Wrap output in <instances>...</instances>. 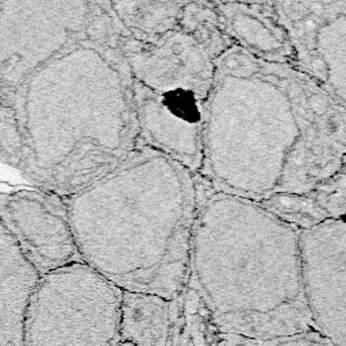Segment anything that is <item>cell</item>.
<instances>
[{
  "label": "cell",
  "mask_w": 346,
  "mask_h": 346,
  "mask_svg": "<svg viewBox=\"0 0 346 346\" xmlns=\"http://www.w3.org/2000/svg\"><path fill=\"white\" fill-rule=\"evenodd\" d=\"M90 2L0 3V79L19 86L67 40Z\"/></svg>",
  "instance_id": "7"
},
{
  "label": "cell",
  "mask_w": 346,
  "mask_h": 346,
  "mask_svg": "<svg viewBox=\"0 0 346 346\" xmlns=\"http://www.w3.org/2000/svg\"><path fill=\"white\" fill-rule=\"evenodd\" d=\"M177 26L191 34L215 60L234 46L224 34L215 2H185Z\"/></svg>",
  "instance_id": "16"
},
{
  "label": "cell",
  "mask_w": 346,
  "mask_h": 346,
  "mask_svg": "<svg viewBox=\"0 0 346 346\" xmlns=\"http://www.w3.org/2000/svg\"><path fill=\"white\" fill-rule=\"evenodd\" d=\"M40 279L0 223V346H23L26 314Z\"/></svg>",
  "instance_id": "12"
},
{
  "label": "cell",
  "mask_w": 346,
  "mask_h": 346,
  "mask_svg": "<svg viewBox=\"0 0 346 346\" xmlns=\"http://www.w3.org/2000/svg\"><path fill=\"white\" fill-rule=\"evenodd\" d=\"M122 291L77 263L41 276L23 346H119Z\"/></svg>",
  "instance_id": "5"
},
{
  "label": "cell",
  "mask_w": 346,
  "mask_h": 346,
  "mask_svg": "<svg viewBox=\"0 0 346 346\" xmlns=\"http://www.w3.org/2000/svg\"><path fill=\"white\" fill-rule=\"evenodd\" d=\"M224 34L254 59L294 65V51L276 15L273 2H215Z\"/></svg>",
  "instance_id": "11"
},
{
  "label": "cell",
  "mask_w": 346,
  "mask_h": 346,
  "mask_svg": "<svg viewBox=\"0 0 346 346\" xmlns=\"http://www.w3.org/2000/svg\"><path fill=\"white\" fill-rule=\"evenodd\" d=\"M119 346H134V345H131V343H129V342H121L119 343Z\"/></svg>",
  "instance_id": "18"
},
{
  "label": "cell",
  "mask_w": 346,
  "mask_h": 346,
  "mask_svg": "<svg viewBox=\"0 0 346 346\" xmlns=\"http://www.w3.org/2000/svg\"><path fill=\"white\" fill-rule=\"evenodd\" d=\"M267 213L296 232L310 230L346 215V166L303 193H276L257 201Z\"/></svg>",
  "instance_id": "13"
},
{
  "label": "cell",
  "mask_w": 346,
  "mask_h": 346,
  "mask_svg": "<svg viewBox=\"0 0 346 346\" xmlns=\"http://www.w3.org/2000/svg\"><path fill=\"white\" fill-rule=\"evenodd\" d=\"M303 295L312 326L346 345V222L333 219L298 233Z\"/></svg>",
  "instance_id": "8"
},
{
  "label": "cell",
  "mask_w": 346,
  "mask_h": 346,
  "mask_svg": "<svg viewBox=\"0 0 346 346\" xmlns=\"http://www.w3.org/2000/svg\"><path fill=\"white\" fill-rule=\"evenodd\" d=\"M260 346H335L334 343L329 341L326 337H323L316 330L306 331L295 335H287V337H280V338L267 341V342H260Z\"/></svg>",
  "instance_id": "17"
},
{
  "label": "cell",
  "mask_w": 346,
  "mask_h": 346,
  "mask_svg": "<svg viewBox=\"0 0 346 346\" xmlns=\"http://www.w3.org/2000/svg\"><path fill=\"white\" fill-rule=\"evenodd\" d=\"M0 223L41 276L83 263L68 220L65 197L45 189L0 193Z\"/></svg>",
  "instance_id": "9"
},
{
  "label": "cell",
  "mask_w": 346,
  "mask_h": 346,
  "mask_svg": "<svg viewBox=\"0 0 346 346\" xmlns=\"http://www.w3.org/2000/svg\"><path fill=\"white\" fill-rule=\"evenodd\" d=\"M185 2H110L119 26L127 37L149 43L177 26Z\"/></svg>",
  "instance_id": "15"
},
{
  "label": "cell",
  "mask_w": 346,
  "mask_h": 346,
  "mask_svg": "<svg viewBox=\"0 0 346 346\" xmlns=\"http://www.w3.org/2000/svg\"><path fill=\"white\" fill-rule=\"evenodd\" d=\"M296 71L346 107V0L273 2Z\"/></svg>",
  "instance_id": "6"
},
{
  "label": "cell",
  "mask_w": 346,
  "mask_h": 346,
  "mask_svg": "<svg viewBox=\"0 0 346 346\" xmlns=\"http://www.w3.org/2000/svg\"><path fill=\"white\" fill-rule=\"evenodd\" d=\"M196 179L187 287L216 329L253 342L315 330L300 281L299 232L256 201Z\"/></svg>",
  "instance_id": "4"
},
{
  "label": "cell",
  "mask_w": 346,
  "mask_h": 346,
  "mask_svg": "<svg viewBox=\"0 0 346 346\" xmlns=\"http://www.w3.org/2000/svg\"><path fill=\"white\" fill-rule=\"evenodd\" d=\"M175 314L176 299L122 291L121 342L134 346H168Z\"/></svg>",
  "instance_id": "14"
},
{
  "label": "cell",
  "mask_w": 346,
  "mask_h": 346,
  "mask_svg": "<svg viewBox=\"0 0 346 346\" xmlns=\"http://www.w3.org/2000/svg\"><path fill=\"white\" fill-rule=\"evenodd\" d=\"M80 258L125 292L176 299L188 281L197 179L137 146L117 168L65 197Z\"/></svg>",
  "instance_id": "3"
},
{
  "label": "cell",
  "mask_w": 346,
  "mask_h": 346,
  "mask_svg": "<svg viewBox=\"0 0 346 346\" xmlns=\"http://www.w3.org/2000/svg\"><path fill=\"white\" fill-rule=\"evenodd\" d=\"M110 2H90L71 36L16 86L19 164L68 197L138 146L133 77Z\"/></svg>",
  "instance_id": "2"
},
{
  "label": "cell",
  "mask_w": 346,
  "mask_h": 346,
  "mask_svg": "<svg viewBox=\"0 0 346 346\" xmlns=\"http://www.w3.org/2000/svg\"><path fill=\"white\" fill-rule=\"evenodd\" d=\"M346 166V107L314 80L237 46L215 61L197 176L260 201L303 193Z\"/></svg>",
  "instance_id": "1"
},
{
  "label": "cell",
  "mask_w": 346,
  "mask_h": 346,
  "mask_svg": "<svg viewBox=\"0 0 346 346\" xmlns=\"http://www.w3.org/2000/svg\"><path fill=\"white\" fill-rule=\"evenodd\" d=\"M125 57L133 83L160 95H189L207 102L215 61L179 26L153 42H138L123 33Z\"/></svg>",
  "instance_id": "10"
}]
</instances>
